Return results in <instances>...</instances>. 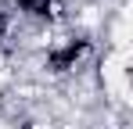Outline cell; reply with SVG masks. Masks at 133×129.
I'll return each instance as SVG.
<instances>
[{
  "mask_svg": "<svg viewBox=\"0 0 133 129\" xmlns=\"http://www.w3.org/2000/svg\"><path fill=\"white\" fill-rule=\"evenodd\" d=\"M83 54H87V40H72L65 47H58V50H50L47 64H50V72H68V68H76V61Z\"/></svg>",
  "mask_w": 133,
  "mask_h": 129,
  "instance_id": "obj_1",
  "label": "cell"
},
{
  "mask_svg": "<svg viewBox=\"0 0 133 129\" xmlns=\"http://www.w3.org/2000/svg\"><path fill=\"white\" fill-rule=\"evenodd\" d=\"M18 11H25L29 18H40V22H54L58 4L54 0H18Z\"/></svg>",
  "mask_w": 133,
  "mask_h": 129,
  "instance_id": "obj_2",
  "label": "cell"
},
{
  "mask_svg": "<svg viewBox=\"0 0 133 129\" xmlns=\"http://www.w3.org/2000/svg\"><path fill=\"white\" fill-rule=\"evenodd\" d=\"M4 32H7V15L0 11V36H4Z\"/></svg>",
  "mask_w": 133,
  "mask_h": 129,
  "instance_id": "obj_3",
  "label": "cell"
},
{
  "mask_svg": "<svg viewBox=\"0 0 133 129\" xmlns=\"http://www.w3.org/2000/svg\"><path fill=\"white\" fill-rule=\"evenodd\" d=\"M22 129H29V126H22Z\"/></svg>",
  "mask_w": 133,
  "mask_h": 129,
  "instance_id": "obj_4",
  "label": "cell"
}]
</instances>
